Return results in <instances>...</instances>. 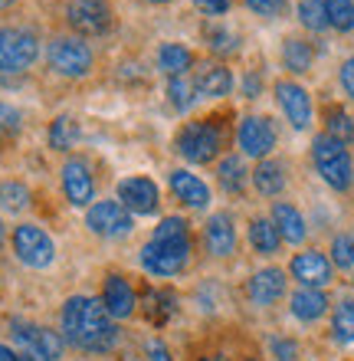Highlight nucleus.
<instances>
[{"mask_svg":"<svg viewBox=\"0 0 354 361\" xmlns=\"http://www.w3.org/2000/svg\"><path fill=\"white\" fill-rule=\"evenodd\" d=\"M59 335L66 345L89 355H108L122 338L118 322L96 295H69L59 309Z\"/></svg>","mask_w":354,"mask_h":361,"instance_id":"nucleus-1","label":"nucleus"},{"mask_svg":"<svg viewBox=\"0 0 354 361\" xmlns=\"http://www.w3.org/2000/svg\"><path fill=\"white\" fill-rule=\"evenodd\" d=\"M191 253H194L191 224L177 217V214H171V217H161V224L154 227L151 240L138 253V263L154 279H174V276H181L187 269Z\"/></svg>","mask_w":354,"mask_h":361,"instance_id":"nucleus-2","label":"nucleus"},{"mask_svg":"<svg viewBox=\"0 0 354 361\" xmlns=\"http://www.w3.org/2000/svg\"><path fill=\"white\" fill-rule=\"evenodd\" d=\"M223 145H227V128L220 118H191L184 122L174 135V152L181 154L187 164H213L223 158Z\"/></svg>","mask_w":354,"mask_h":361,"instance_id":"nucleus-3","label":"nucleus"},{"mask_svg":"<svg viewBox=\"0 0 354 361\" xmlns=\"http://www.w3.org/2000/svg\"><path fill=\"white\" fill-rule=\"evenodd\" d=\"M312 164H315L318 178L335 194H348L354 188V158L348 152V145L335 142L331 135L318 132L312 138Z\"/></svg>","mask_w":354,"mask_h":361,"instance_id":"nucleus-4","label":"nucleus"},{"mask_svg":"<svg viewBox=\"0 0 354 361\" xmlns=\"http://www.w3.org/2000/svg\"><path fill=\"white\" fill-rule=\"evenodd\" d=\"M46 66L56 73L59 79H89L96 69V53L82 37L76 33H56L46 43Z\"/></svg>","mask_w":354,"mask_h":361,"instance_id":"nucleus-5","label":"nucleus"},{"mask_svg":"<svg viewBox=\"0 0 354 361\" xmlns=\"http://www.w3.org/2000/svg\"><path fill=\"white\" fill-rule=\"evenodd\" d=\"M43 43L33 27L4 23L0 27V76H23L37 66Z\"/></svg>","mask_w":354,"mask_h":361,"instance_id":"nucleus-6","label":"nucleus"},{"mask_svg":"<svg viewBox=\"0 0 354 361\" xmlns=\"http://www.w3.org/2000/svg\"><path fill=\"white\" fill-rule=\"evenodd\" d=\"M63 20H66L69 33H76L82 39H96L112 30L115 13H112L108 0H66L63 4Z\"/></svg>","mask_w":354,"mask_h":361,"instance_id":"nucleus-7","label":"nucleus"},{"mask_svg":"<svg viewBox=\"0 0 354 361\" xmlns=\"http://www.w3.org/2000/svg\"><path fill=\"white\" fill-rule=\"evenodd\" d=\"M10 338L23 355H30L33 361H59L66 352L63 335L46 329V325L27 322V319H10Z\"/></svg>","mask_w":354,"mask_h":361,"instance_id":"nucleus-8","label":"nucleus"},{"mask_svg":"<svg viewBox=\"0 0 354 361\" xmlns=\"http://www.w3.org/2000/svg\"><path fill=\"white\" fill-rule=\"evenodd\" d=\"M10 247H13V257L27 269H46V267H53V259H56V243H53V237H49L39 224H33V220L13 227Z\"/></svg>","mask_w":354,"mask_h":361,"instance_id":"nucleus-9","label":"nucleus"},{"mask_svg":"<svg viewBox=\"0 0 354 361\" xmlns=\"http://www.w3.org/2000/svg\"><path fill=\"white\" fill-rule=\"evenodd\" d=\"M279 145V132H276V122L269 115H243L236 125V148L243 158H272Z\"/></svg>","mask_w":354,"mask_h":361,"instance_id":"nucleus-10","label":"nucleus"},{"mask_svg":"<svg viewBox=\"0 0 354 361\" xmlns=\"http://www.w3.org/2000/svg\"><path fill=\"white\" fill-rule=\"evenodd\" d=\"M272 92H276V105H279V112L286 115V122L296 132H308L312 122H315L312 92L302 82H296V79H279L276 86H272Z\"/></svg>","mask_w":354,"mask_h":361,"instance_id":"nucleus-11","label":"nucleus"},{"mask_svg":"<svg viewBox=\"0 0 354 361\" xmlns=\"http://www.w3.org/2000/svg\"><path fill=\"white\" fill-rule=\"evenodd\" d=\"M59 184H63L69 207L89 210L96 204V174H92V164L86 158H79V154L66 158L59 168Z\"/></svg>","mask_w":354,"mask_h":361,"instance_id":"nucleus-12","label":"nucleus"},{"mask_svg":"<svg viewBox=\"0 0 354 361\" xmlns=\"http://www.w3.org/2000/svg\"><path fill=\"white\" fill-rule=\"evenodd\" d=\"M115 200L128 214H134V217H151L161 207V188L148 174H132V178L118 180Z\"/></svg>","mask_w":354,"mask_h":361,"instance_id":"nucleus-13","label":"nucleus"},{"mask_svg":"<svg viewBox=\"0 0 354 361\" xmlns=\"http://www.w3.org/2000/svg\"><path fill=\"white\" fill-rule=\"evenodd\" d=\"M86 227L92 230L96 237L122 240V237H128V233L134 230V214H128L115 197L96 200V204L86 210Z\"/></svg>","mask_w":354,"mask_h":361,"instance_id":"nucleus-14","label":"nucleus"},{"mask_svg":"<svg viewBox=\"0 0 354 361\" xmlns=\"http://www.w3.org/2000/svg\"><path fill=\"white\" fill-rule=\"evenodd\" d=\"M286 273L292 276L302 289H328V286L335 283V267H331V259H328V253H322V250H315V247L298 250L296 257L289 259Z\"/></svg>","mask_w":354,"mask_h":361,"instance_id":"nucleus-15","label":"nucleus"},{"mask_svg":"<svg viewBox=\"0 0 354 361\" xmlns=\"http://www.w3.org/2000/svg\"><path fill=\"white\" fill-rule=\"evenodd\" d=\"M289 293V273L279 267H263L246 279V299L256 309H272Z\"/></svg>","mask_w":354,"mask_h":361,"instance_id":"nucleus-16","label":"nucleus"},{"mask_svg":"<svg viewBox=\"0 0 354 361\" xmlns=\"http://www.w3.org/2000/svg\"><path fill=\"white\" fill-rule=\"evenodd\" d=\"M203 250L213 259H230L236 253V220L230 210H213L203 224Z\"/></svg>","mask_w":354,"mask_h":361,"instance_id":"nucleus-17","label":"nucleus"},{"mask_svg":"<svg viewBox=\"0 0 354 361\" xmlns=\"http://www.w3.org/2000/svg\"><path fill=\"white\" fill-rule=\"evenodd\" d=\"M194 89H197V99H227L236 86V76L233 69L220 59H207V63H197L191 73Z\"/></svg>","mask_w":354,"mask_h":361,"instance_id":"nucleus-18","label":"nucleus"},{"mask_svg":"<svg viewBox=\"0 0 354 361\" xmlns=\"http://www.w3.org/2000/svg\"><path fill=\"white\" fill-rule=\"evenodd\" d=\"M102 305H106V312L115 319V322H125V319H132L138 312V293H134V286L128 276L122 273H108L106 283H102Z\"/></svg>","mask_w":354,"mask_h":361,"instance_id":"nucleus-19","label":"nucleus"},{"mask_svg":"<svg viewBox=\"0 0 354 361\" xmlns=\"http://www.w3.org/2000/svg\"><path fill=\"white\" fill-rule=\"evenodd\" d=\"M167 188L177 200H181L187 210H207L210 207V188H207V180L201 174L187 171V168H174L167 174Z\"/></svg>","mask_w":354,"mask_h":361,"instance_id":"nucleus-20","label":"nucleus"},{"mask_svg":"<svg viewBox=\"0 0 354 361\" xmlns=\"http://www.w3.org/2000/svg\"><path fill=\"white\" fill-rule=\"evenodd\" d=\"M269 220L276 224L282 243H289V247H302V243H305L308 220H305V214H302L296 204H289V200H276L272 210H269Z\"/></svg>","mask_w":354,"mask_h":361,"instance_id":"nucleus-21","label":"nucleus"},{"mask_svg":"<svg viewBox=\"0 0 354 361\" xmlns=\"http://www.w3.org/2000/svg\"><path fill=\"white\" fill-rule=\"evenodd\" d=\"M328 309H331V299H328L325 289H302V286H298L296 293L289 295V312L302 325L322 322L328 315Z\"/></svg>","mask_w":354,"mask_h":361,"instance_id":"nucleus-22","label":"nucleus"},{"mask_svg":"<svg viewBox=\"0 0 354 361\" xmlns=\"http://www.w3.org/2000/svg\"><path fill=\"white\" fill-rule=\"evenodd\" d=\"M249 184H253V190H256L259 197H279V194L289 188L286 164L279 161V158H263V161H256V168L249 171Z\"/></svg>","mask_w":354,"mask_h":361,"instance_id":"nucleus-23","label":"nucleus"},{"mask_svg":"<svg viewBox=\"0 0 354 361\" xmlns=\"http://www.w3.org/2000/svg\"><path fill=\"white\" fill-rule=\"evenodd\" d=\"M279 59H282V69L289 76H305L315 66V47L302 37H286L282 49H279Z\"/></svg>","mask_w":354,"mask_h":361,"instance_id":"nucleus-24","label":"nucleus"},{"mask_svg":"<svg viewBox=\"0 0 354 361\" xmlns=\"http://www.w3.org/2000/svg\"><path fill=\"white\" fill-rule=\"evenodd\" d=\"M194 66H197V56H194L191 47L174 43V39L158 47V69H161L164 76H191Z\"/></svg>","mask_w":354,"mask_h":361,"instance_id":"nucleus-25","label":"nucleus"},{"mask_svg":"<svg viewBox=\"0 0 354 361\" xmlns=\"http://www.w3.org/2000/svg\"><path fill=\"white\" fill-rule=\"evenodd\" d=\"M217 184H220L227 194H233V197H239V194L249 188V168L239 152L223 154L220 161H217Z\"/></svg>","mask_w":354,"mask_h":361,"instance_id":"nucleus-26","label":"nucleus"},{"mask_svg":"<svg viewBox=\"0 0 354 361\" xmlns=\"http://www.w3.org/2000/svg\"><path fill=\"white\" fill-rule=\"evenodd\" d=\"M246 237H249V247L256 257H276L282 250V237H279L276 224L269 217H253L246 227Z\"/></svg>","mask_w":354,"mask_h":361,"instance_id":"nucleus-27","label":"nucleus"},{"mask_svg":"<svg viewBox=\"0 0 354 361\" xmlns=\"http://www.w3.org/2000/svg\"><path fill=\"white\" fill-rule=\"evenodd\" d=\"M203 43H207V49H210L217 59H230L239 53V47H243V39H239L236 30H230L227 23H203Z\"/></svg>","mask_w":354,"mask_h":361,"instance_id":"nucleus-28","label":"nucleus"},{"mask_svg":"<svg viewBox=\"0 0 354 361\" xmlns=\"http://www.w3.org/2000/svg\"><path fill=\"white\" fill-rule=\"evenodd\" d=\"M328 332H331V342L341 345V348L354 345V299H351V295H345V299H338V302H335Z\"/></svg>","mask_w":354,"mask_h":361,"instance_id":"nucleus-29","label":"nucleus"},{"mask_svg":"<svg viewBox=\"0 0 354 361\" xmlns=\"http://www.w3.org/2000/svg\"><path fill=\"white\" fill-rule=\"evenodd\" d=\"M76 142H79V125H76V118L72 115H56L53 122H49V128H46V145L53 148V152H59V154H69L72 148H76Z\"/></svg>","mask_w":354,"mask_h":361,"instance_id":"nucleus-30","label":"nucleus"},{"mask_svg":"<svg viewBox=\"0 0 354 361\" xmlns=\"http://www.w3.org/2000/svg\"><path fill=\"white\" fill-rule=\"evenodd\" d=\"M325 135H331L335 142L354 145V115L348 112L345 105H328L325 109Z\"/></svg>","mask_w":354,"mask_h":361,"instance_id":"nucleus-31","label":"nucleus"},{"mask_svg":"<svg viewBox=\"0 0 354 361\" xmlns=\"http://www.w3.org/2000/svg\"><path fill=\"white\" fill-rule=\"evenodd\" d=\"M30 204H33V194H30V188L23 180H17V178L0 180V210L23 214V210H30Z\"/></svg>","mask_w":354,"mask_h":361,"instance_id":"nucleus-32","label":"nucleus"},{"mask_svg":"<svg viewBox=\"0 0 354 361\" xmlns=\"http://www.w3.org/2000/svg\"><path fill=\"white\" fill-rule=\"evenodd\" d=\"M167 102H171L174 112H187L194 102H197V89H194L191 76H167Z\"/></svg>","mask_w":354,"mask_h":361,"instance_id":"nucleus-33","label":"nucleus"},{"mask_svg":"<svg viewBox=\"0 0 354 361\" xmlns=\"http://www.w3.org/2000/svg\"><path fill=\"white\" fill-rule=\"evenodd\" d=\"M322 4H325L328 30L354 33V0H322Z\"/></svg>","mask_w":354,"mask_h":361,"instance_id":"nucleus-34","label":"nucleus"},{"mask_svg":"<svg viewBox=\"0 0 354 361\" xmlns=\"http://www.w3.org/2000/svg\"><path fill=\"white\" fill-rule=\"evenodd\" d=\"M328 259L335 269H354V230H341L328 243Z\"/></svg>","mask_w":354,"mask_h":361,"instance_id":"nucleus-35","label":"nucleus"},{"mask_svg":"<svg viewBox=\"0 0 354 361\" xmlns=\"http://www.w3.org/2000/svg\"><path fill=\"white\" fill-rule=\"evenodd\" d=\"M296 17H298V23H302L308 33H325L328 30L325 4H322V0H298Z\"/></svg>","mask_w":354,"mask_h":361,"instance_id":"nucleus-36","label":"nucleus"},{"mask_svg":"<svg viewBox=\"0 0 354 361\" xmlns=\"http://www.w3.org/2000/svg\"><path fill=\"white\" fill-rule=\"evenodd\" d=\"M243 7L263 20H279L289 10V0H243Z\"/></svg>","mask_w":354,"mask_h":361,"instance_id":"nucleus-37","label":"nucleus"},{"mask_svg":"<svg viewBox=\"0 0 354 361\" xmlns=\"http://www.w3.org/2000/svg\"><path fill=\"white\" fill-rule=\"evenodd\" d=\"M298 342L292 338V335H272L269 338V355L276 361H298Z\"/></svg>","mask_w":354,"mask_h":361,"instance_id":"nucleus-38","label":"nucleus"},{"mask_svg":"<svg viewBox=\"0 0 354 361\" xmlns=\"http://www.w3.org/2000/svg\"><path fill=\"white\" fill-rule=\"evenodd\" d=\"M20 128H23V112L13 102L0 99V135H20Z\"/></svg>","mask_w":354,"mask_h":361,"instance_id":"nucleus-39","label":"nucleus"},{"mask_svg":"<svg viewBox=\"0 0 354 361\" xmlns=\"http://www.w3.org/2000/svg\"><path fill=\"white\" fill-rule=\"evenodd\" d=\"M194 7L201 10L203 17L217 20V17H223V13H230V10H233V0H194Z\"/></svg>","mask_w":354,"mask_h":361,"instance_id":"nucleus-40","label":"nucleus"},{"mask_svg":"<svg viewBox=\"0 0 354 361\" xmlns=\"http://www.w3.org/2000/svg\"><path fill=\"white\" fill-rule=\"evenodd\" d=\"M239 92H243V99H259V95H263V76H259V69H246V73H243Z\"/></svg>","mask_w":354,"mask_h":361,"instance_id":"nucleus-41","label":"nucleus"},{"mask_svg":"<svg viewBox=\"0 0 354 361\" xmlns=\"http://www.w3.org/2000/svg\"><path fill=\"white\" fill-rule=\"evenodd\" d=\"M338 86H341V92L354 102V56H348L345 63H341V69H338Z\"/></svg>","mask_w":354,"mask_h":361,"instance_id":"nucleus-42","label":"nucleus"},{"mask_svg":"<svg viewBox=\"0 0 354 361\" xmlns=\"http://www.w3.org/2000/svg\"><path fill=\"white\" fill-rule=\"evenodd\" d=\"M144 355H148V361H174L171 348H167L161 338H148V342H144Z\"/></svg>","mask_w":354,"mask_h":361,"instance_id":"nucleus-43","label":"nucleus"},{"mask_svg":"<svg viewBox=\"0 0 354 361\" xmlns=\"http://www.w3.org/2000/svg\"><path fill=\"white\" fill-rule=\"evenodd\" d=\"M0 361H17V352L10 345H0Z\"/></svg>","mask_w":354,"mask_h":361,"instance_id":"nucleus-44","label":"nucleus"},{"mask_svg":"<svg viewBox=\"0 0 354 361\" xmlns=\"http://www.w3.org/2000/svg\"><path fill=\"white\" fill-rule=\"evenodd\" d=\"M20 0H0V13H4V10H10V7H17Z\"/></svg>","mask_w":354,"mask_h":361,"instance_id":"nucleus-45","label":"nucleus"},{"mask_svg":"<svg viewBox=\"0 0 354 361\" xmlns=\"http://www.w3.org/2000/svg\"><path fill=\"white\" fill-rule=\"evenodd\" d=\"M4 240H7V227H4V217H0V247H4Z\"/></svg>","mask_w":354,"mask_h":361,"instance_id":"nucleus-46","label":"nucleus"},{"mask_svg":"<svg viewBox=\"0 0 354 361\" xmlns=\"http://www.w3.org/2000/svg\"><path fill=\"white\" fill-rule=\"evenodd\" d=\"M17 361H33V358H30V355H17Z\"/></svg>","mask_w":354,"mask_h":361,"instance_id":"nucleus-47","label":"nucleus"},{"mask_svg":"<svg viewBox=\"0 0 354 361\" xmlns=\"http://www.w3.org/2000/svg\"><path fill=\"white\" fill-rule=\"evenodd\" d=\"M148 4H171V0H148Z\"/></svg>","mask_w":354,"mask_h":361,"instance_id":"nucleus-48","label":"nucleus"},{"mask_svg":"<svg viewBox=\"0 0 354 361\" xmlns=\"http://www.w3.org/2000/svg\"><path fill=\"white\" fill-rule=\"evenodd\" d=\"M351 289H354V269H351Z\"/></svg>","mask_w":354,"mask_h":361,"instance_id":"nucleus-49","label":"nucleus"}]
</instances>
